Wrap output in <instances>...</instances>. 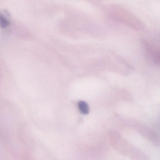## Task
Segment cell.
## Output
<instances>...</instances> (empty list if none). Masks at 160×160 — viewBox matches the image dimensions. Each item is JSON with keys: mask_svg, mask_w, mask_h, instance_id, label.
Returning <instances> with one entry per match:
<instances>
[{"mask_svg": "<svg viewBox=\"0 0 160 160\" xmlns=\"http://www.w3.org/2000/svg\"><path fill=\"white\" fill-rule=\"evenodd\" d=\"M107 13L109 18L116 22L126 23L128 25L132 24V18L130 14L120 6L110 5L107 8Z\"/></svg>", "mask_w": 160, "mask_h": 160, "instance_id": "1", "label": "cell"}, {"mask_svg": "<svg viewBox=\"0 0 160 160\" xmlns=\"http://www.w3.org/2000/svg\"><path fill=\"white\" fill-rule=\"evenodd\" d=\"M78 108L80 112L83 115H87L89 112V107L86 102L80 101L78 103Z\"/></svg>", "mask_w": 160, "mask_h": 160, "instance_id": "2", "label": "cell"}, {"mask_svg": "<svg viewBox=\"0 0 160 160\" xmlns=\"http://www.w3.org/2000/svg\"><path fill=\"white\" fill-rule=\"evenodd\" d=\"M9 23L8 18L4 14L0 12V26L2 28H5L8 26Z\"/></svg>", "mask_w": 160, "mask_h": 160, "instance_id": "3", "label": "cell"}, {"mask_svg": "<svg viewBox=\"0 0 160 160\" xmlns=\"http://www.w3.org/2000/svg\"><path fill=\"white\" fill-rule=\"evenodd\" d=\"M85 1L95 4H99L102 3L104 0H85Z\"/></svg>", "mask_w": 160, "mask_h": 160, "instance_id": "4", "label": "cell"}]
</instances>
